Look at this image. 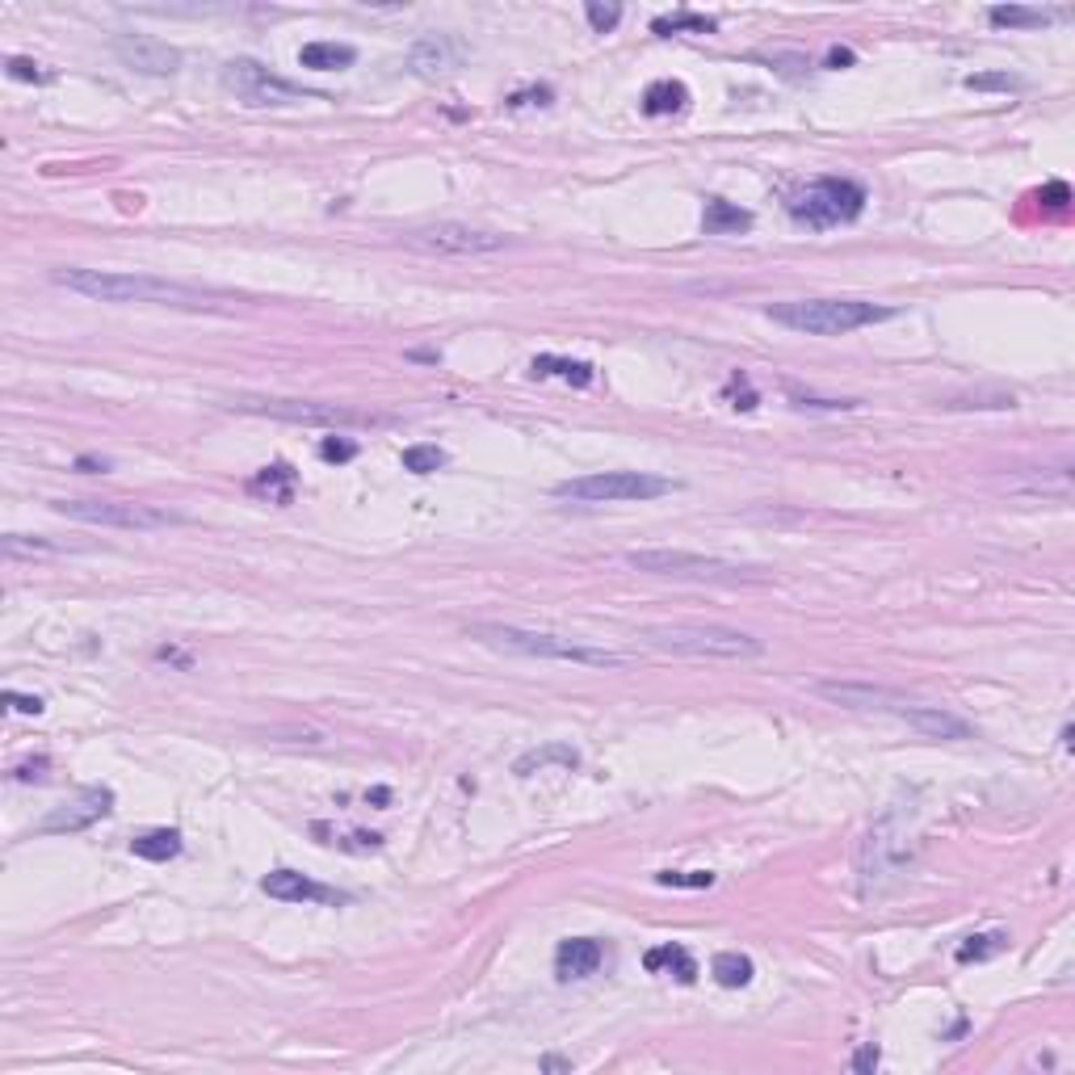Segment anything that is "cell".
Instances as JSON below:
<instances>
[{"mask_svg": "<svg viewBox=\"0 0 1075 1075\" xmlns=\"http://www.w3.org/2000/svg\"><path fill=\"white\" fill-rule=\"evenodd\" d=\"M988 22L1008 29H1038V26H1050L1054 13H1047V9H1025V4H995V9H988Z\"/></svg>", "mask_w": 1075, "mask_h": 1075, "instance_id": "obj_29", "label": "cell"}, {"mask_svg": "<svg viewBox=\"0 0 1075 1075\" xmlns=\"http://www.w3.org/2000/svg\"><path fill=\"white\" fill-rule=\"evenodd\" d=\"M584 17H589V26L596 29V34H610V29L622 22V9H618V4H601V0H589V4H584Z\"/></svg>", "mask_w": 1075, "mask_h": 1075, "instance_id": "obj_36", "label": "cell"}, {"mask_svg": "<svg viewBox=\"0 0 1075 1075\" xmlns=\"http://www.w3.org/2000/svg\"><path fill=\"white\" fill-rule=\"evenodd\" d=\"M109 466H114V462H109V458H97V454L76 458V471H88V475H93V471H109Z\"/></svg>", "mask_w": 1075, "mask_h": 1075, "instance_id": "obj_44", "label": "cell"}, {"mask_svg": "<svg viewBox=\"0 0 1075 1075\" xmlns=\"http://www.w3.org/2000/svg\"><path fill=\"white\" fill-rule=\"evenodd\" d=\"M47 769H51V760H47V756H34L29 765H17V769H13V781H43L47 778Z\"/></svg>", "mask_w": 1075, "mask_h": 1075, "instance_id": "obj_41", "label": "cell"}, {"mask_svg": "<svg viewBox=\"0 0 1075 1075\" xmlns=\"http://www.w3.org/2000/svg\"><path fill=\"white\" fill-rule=\"evenodd\" d=\"M915 858V811L903 803H890L874 828L865 832V844H861V895H878L887 890L895 878H903V870L912 865Z\"/></svg>", "mask_w": 1075, "mask_h": 1075, "instance_id": "obj_3", "label": "cell"}, {"mask_svg": "<svg viewBox=\"0 0 1075 1075\" xmlns=\"http://www.w3.org/2000/svg\"><path fill=\"white\" fill-rule=\"evenodd\" d=\"M244 487H248V496H257V500L291 505L298 492V471L295 466H286V462H273V466H261Z\"/></svg>", "mask_w": 1075, "mask_h": 1075, "instance_id": "obj_20", "label": "cell"}, {"mask_svg": "<svg viewBox=\"0 0 1075 1075\" xmlns=\"http://www.w3.org/2000/svg\"><path fill=\"white\" fill-rule=\"evenodd\" d=\"M551 102H555V93H551V88H525V93H512V97H509L512 109H521V106H551Z\"/></svg>", "mask_w": 1075, "mask_h": 1075, "instance_id": "obj_40", "label": "cell"}, {"mask_svg": "<svg viewBox=\"0 0 1075 1075\" xmlns=\"http://www.w3.org/2000/svg\"><path fill=\"white\" fill-rule=\"evenodd\" d=\"M643 967L651 974H672L676 983H694L698 979V962H694V954L685 949V945H655V949H647L643 954Z\"/></svg>", "mask_w": 1075, "mask_h": 1075, "instance_id": "obj_21", "label": "cell"}, {"mask_svg": "<svg viewBox=\"0 0 1075 1075\" xmlns=\"http://www.w3.org/2000/svg\"><path fill=\"white\" fill-rule=\"evenodd\" d=\"M357 51H353L350 43H303V51H298V63L303 68H311V72H341V68H350Z\"/></svg>", "mask_w": 1075, "mask_h": 1075, "instance_id": "obj_25", "label": "cell"}, {"mask_svg": "<svg viewBox=\"0 0 1075 1075\" xmlns=\"http://www.w3.org/2000/svg\"><path fill=\"white\" fill-rule=\"evenodd\" d=\"M710 974H714V983H719V988H748V983H753V974H756V967H753V958H748V954L726 949V954H719V958L710 962Z\"/></svg>", "mask_w": 1075, "mask_h": 1075, "instance_id": "obj_28", "label": "cell"}, {"mask_svg": "<svg viewBox=\"0 0 1075 1075\" xmlns=\"http://www.w3.org/2000/svg\"><path fill=\"white\" fill-rule=\"evenodd\" d=\"M232 412L248 416H269V421H291V425H320V429H378L395 425L387 412H362L350 403H323V400H282V395H236L227 400Z\"/></svg>", "mask_w": 1075, "mask_h": 1075, "instance_id": "obj_6", "label": "cell"}, {"mask_svg": "<svg viewBox=\"0 0 1075 1075\" xmlns=\"http://www.w3.org/2000/svg\"><path fill=\"white\" fill-rule=\"evenodd\" d=\"M878 1063H883V1054H878V1047H874V1042H865V1047L853 1054V1072H858V1075H874V1072H878Z\"/></svg>", "mask_w": 1075, "mask_h": 1075, "instance_id": "obj_39", "label": "cell"}, {"mask_svg": "<svg viewBox=\"0 0 1075 1075\" xmlns=\"http://www.w3.org/2000/svg\"><path fill=\"white\" fill-rule=\"evenodd\" d=\"M269 899H282V903H350V895L345 890H332L316 883V878H307V874H298V870H273L265 874V883H261Z\"/></svg>", "mask_w": 1075, "mask_h": 1075, "instance_id": "obj_16", "label": "cell"}, {"mask_svg": "<svg viewBox=\"0 0 1075 1075\" xmlns=\"http://www.w3.org/2000/svg\"><path fill=\"white\" fill-rule=\"evenodd\" d=\"M626 564L647 576H672V580H698V584H765L769 571L748 564H731L719 555H698V551H669V546H651V551H626Z\"/></svg>", "mask_w": 1075, "mask_h": 1075, "instance_id": "obj_7", "label": "cell"}, {"mask_svg": "<svg viewBox=\"0 0 1075 1075\" xmlns=\"http://www.w3.org/2000/svg\"><path fill=\"white\" fill-rule=\"evenodd\" d=\"M403 244L407 248H421V252H441V257H480V252H500L512 240L500 236V232L466 227V223H433V227L407 232Z\"/></svg>", "mask_w": 1075, "mask_h": 1075, "instance_id": "obj_12", "label": "cell"}, {"mask_svg": "<svg viewBox=\"0 0 1075 1075\" xmlns=\"http://www.w3.org/2000/svg\"><path fill=\"white\" fill-rule=\"evenodd\" d=\"M655 883H660V887H681V890H706V887H714V874H710V870H660Z\"/></svg>", "mask_w": 1075, "mask_h": 1075, "instance_id": "obj_33", "label": "cell"}, {"mask_svg": "<svg viewBox=\"0 0 1075 1075\" xmlns=\"http://www.w3.org/2000/svg\"><path fill=\"white\" fill-rule=\"evenodd\" d=\"M639 639L655 651L694 655V660H760L765 655V643L756 635L719 626V622H655L639 630Z\"/></svg>", "mask_w": 1075, "mask_h": 1075, "instance_id": "obj_4", "label": "cell"}, {"mask_svg": "<svg viewBox=\"0 0 1075 1075\" xmlns=\"http://www.w3.org/2000/svg\"><path fill=\"white\" fill-rule=\"evenodd\" d=\"M551 765H559V769H576L580 765V753L571 748V744H542V748H530V753H521L512 760V773L517 778H534L538 769H551Z\"/></svg>", "mask_w": 1075, "mask_h": 1075, "instance_id": "obj_23", "label": "cell"}, {"mask_svg": "<svg viewBox=\"0 0 1075 1075\" xmlns=\"http://www.w3.org/2000/svg\"><path fill=\"white\" fill-rule=\"evenodd\" d=\"M109 811H114V790H109V785H88V790H81L72 803L55 806L51 815L38 824V832H47V836L84 832V828H93L97 819H106Z\"/></svg>", "mask_w": 1075, "mask_h": 1075, "instance_id": "obj_14", "label": "cell"}, {"mask_svg": "<svg viewBox=\"0 0 1075 1075\" xmlns=\"http://www.w3.org/2000/svg\"><path fill=\"white\" fill-rule=\"evenodd\" d=\"M55 282L97 303H147L173 311H223V298L156 273H114V269H55Z\"/></svg>", "mask_w": 1075, "mask_h": 1075, "instance_id": "obj_1", "label": "cell"}, {"mask_svg": "<svg viewBox=\"0 0 1075 1075\" xmlns=\"http://www.w3.org/2000/svg\"><path fill=\"white\" fill-rule=\"evenodd\" d=\"M651 29L655 34H714L719 22L714 17H701V13H672V17H655Z\"/></svg>", "mask_w": 1075, "mask_h": 1075, "instance_id": "obj_32", "label": "cell"}, {"mask_svg": "<svg viewBox=\"0 0 1075 1075\" xmlns=\"http://www.w3.org/2000/svg\"><path fill=\"white\" fill-rule=\"evenodd\" d=\"M689 106V88L681 81H655L647 84L643 93V114L647 118H669V114H681Z\"/></svg>", "mask_w": 1075, "mask_h": 1075, "instance_id": "obj_26", "label": "cell"}, {"mask_svg": "<svg viewBox=\"0 0 1075 1075\" xmlns=\"http://www.w3.org/2000/svg\"><path fill=\"white\" fill-rule=\"evenodd\" d=\"M59 517L88 521V525H109V530H164L181 525V512L156 509V505H127V500H55Z\"/></svg>", "mask_w": 1075, "mask_h": 1075, "instance_id": "obj_10", "label": "cell"}, {"mask_svg": "<svg viewBox=\"0 0 1075 1075\" xmlns=\"http://www.w3.org/2000/svg\"><path fill=\"white\" fill-rule=\"evenodd\" d=\"M853 59H858V55L849 51V47H832V51H828V59H824V63H828V68H849V63H853Z\"/></svg>", "mask_w": 1075, "mask_h": 1075, "instance_id": "obj_45", "label": "cell"}, {"mask_svg": "<svg viewBox=\"0 0 1075 1075\" xmlns=\"http://www.w3.org/2000/svg\"><path fill=\"white\" fill-rule=\"evenodd\" d=\"M4 72L13 76V81H26V84H47L51 81V72H43V63H34L26 55H9L4 59Z\"/></svg>", "mask_w": 1075, "mask_h": 1075, "instance_id": "obj_35", "label": "cell"}, {"mask_svg": "<svg viewBox=\"0 0 1075 1075\" xmlns=\"http://www.w3.org/2000/svg\"><path fill=\"white\" fill-rule=\"evenodd\" d=\"M466 639L492 647V651H509V655H530V660H564V664H584V669H626L630 655L610 651V647H592L580 639H564L551 630H530V626H509V622H471Z\"/></svg>", "mask_w": 1075, "mask_h": 1075, "instance_id": "obj_2", "label": "cell"}, {"mask_svg": "<svg viewBox=\"0 0 1075 1075\" xmlns=\"http://www.w3.org/2000/svg\"><path fill=\"white\" fill-rule=\"evenodd\" d=\"M437 466H446V454L437 446H407L403 450V471H412V475H433Z\"/></svg>", "mask_w": 1075, "mask_h": 1075, "instance_id": "obj_34", "label": "cell"}, {"mask_svg": "<svg viewBox=\"0 0 1075 1075\" xmlns=\"http://www.w3.org/2000/svg\"><path fill=\"white\" fill-rule=\"evenodd\" d=\"M131 853L143 861H173L181 853V832L177 828H152V832L134 836Z\"/></svg>", "mask_w": 1075, "mask_h": 1075, "instance_id": "obj_27", "label": "cell"}, {"mask_svg": "<svg viewBox=\"0 0 1075 1075\" xmlns=\"http://www.w3.org/2000/svg\"><path fill=\"white\" fill-rule=\"evenodd\" d=\"M765 316L806 336H844L870 323L895 320V307H878L865 298H790V303H773Z\"/></svg>", "mask_w": 1075, "mask_h": 1075, "instance_id": "obj_5", "label": "cell"}, {"mask_svg": "<svg viewBox=\"0 0 1075 1075\" xmlns=\"http://www.w3.org/2000/svg\"><path fill=\"white\" fill-rule=\"evenodd\" d=\"M811 694L844 710H874V714H895L903 719L920 701L890 689V685H870V681H811Z\"/></svg>", "mask_w": 1075, "mask_h": 1075, "instance_id": "obj_13", "label": "cell"}, {"mask_svg": "<svg viewBox=\"0 0 1075 1075\" xmlns=\"http://www.w3.org/2000/svg\"><path fill=\"white\" fill-rule=\"evenodd\" d=\"M753 227V211L735 206V202H723V198H710L706 211H701V232L706 236H740Z\"/></svg>", "mask_w": 1075, "mask_h": 1075, "instance_id": "obj_22", "label": "cell"}, {"mask_svg": "<svg viewBox=\"0 0 1075 1075\" xmlns=\"http://www.w3.org/2000/svg\"><path fill=\"white\" fill-rule=\"evenodd\" d=\"M790 218H799L815 232H828L840 223H853L865 211V186L849 181V177H819L806 189H799L790 202H785Z\"/></svg>", "mask_w": 1075, "mask_h": 1075, "instance_id": "obj_9", "label": "cell"}, {"mask_svg": "<svg viewBox=\"0 0 1075 1075\" xmlns=\"http://www.w3.org/2000/svg\"><path fill=\"white\" fill-rule=\"evenodd\" d=\"M1042 202H1047V206H1067V202H1072V189L1063 186V181H1050L1047 193H1042Z\"/></svg>", "mask_w": 1075, "mask_h": 1075, "instance_id": "obj_43", "label": "cell"}, {"mask_svg": "<svg viewBox=\"0 0 1075 1075\" xmlns=\"http://www.w3.org/2000/svg\"><path fill=\"white\" fill-rule=\"evenodd\" d=\"M114 55L131 72H143V76H173L181 68V51L161 43V38H152V34H118L114 38Z\"/></svg>", "mask_w": 1075, "mask_h": 1075, "instance_id": "obj_15", "label": "cell"}, {"mask_svg": "<svg viewBox=\"0 0 1075 1075\" xmlns=\"http://www.w3.org/2000/svg\"><path fill=\"white\" fill-rule=\"evenodd\" d=\"M530 375L534 378H564L571 387H589L596 370H592L589 362H571V357H555V353H538L534 362H530Z\"/></svg>", "mask_w": 1075, "mask_h": 1075, "instance_id": "obj_24", "label": "cell"}, {"mask_svg": "<svg viewBox=\"0 0 1075 1075\" xmlns=\"http://www.w3.org/2000/svg\"><path fill=\"white\" fill-rule=\"evenodd\" d=\"M1004 949H1008V933L992 929V933H974V937L962 941L954 958H958V962H988V958L1004 954Z\"/></svg>", "mask_w": 1075, "mask_h": 1075, "instance_id": "obj_31", "label": "cell"}, {"mask_svg": "<svg viewBox=\"0 0 1075 1075\" xmlns=\"http://www.w3.org/2000/svg\"><path fill=\"white\" fill-rule=\"evenodd\" d=\"M4 701H9L17 714H43V698H29V694H13V689H9Z\"/></svg>", "mask_w": 1075, "mask_h": 1075, "instance_id": "obj_42", "label": "cell"}, {"mask_svg": "<svg viewBox=\"0 0 1075 1075\" xmlns=\"http://www.w3.org/2000/svg\"><path fill=\"white\" fill-rule=\"evenodd\" d=\"M676 487H681L676 480L647 475V471H596V475L555 484V496L571 505H626V500H660Z\"/></svg>", "mask_w": 1075, "mask_h": 1075, "instance_id": "obj_8", "label": "cell"}, {"mask_svg": "<svg viewBox=\"0 0 1075 1075\" xmlns=\"http://www.w3.org/2000/svg\"><path fill=\"white\" fill-rule=\"evenodd\" d=\"M223 84L240 97L244 106H295V102L311 97L303 84L269 72L265 63H257V59H232V63H223Z\"/></svg>", "mask_w": 1075, "mask_h": 1075, "instance_id": "obj_11", "label": "cell"}, {"mask_svg": "<svg viewBox=\"0 0 1075 1075\" xmlns=\"http://www.w3.org/2000/svg\"><path fill=\"white\" fill-rule=\"evenodd\" d=\"M311 832L320 836L323 844L341 849V853H378L382 849V836L378 832H336L332 824H311Z\"/></svg>", "mask_w": 1075, "mask_h": 1075, "instance_id": "obj_30", "label": "cell"}, {"mask_svg": "<svg viewBox=\"0 0 1075 1075\" xmlns=\"http://www.w3.org/2000/svg\"><path fill=\"white\" fill-rule=\"evenodd\" d=\"M1017 76H1008V72H979V76H967V88H1017Z\"/></svg>", "mask_w": 1075, "mask_h": 1075, "instance_id": "obj_38", "label": "cell"}, {"mask_svg": "<svg viewBox=\"0 0 1075 1075\" xmlns=\"http://www.w3.org/2000/svg\"><path fill=\"white\" fill-rule=\"evenodd\" d=\"M903 723H912L915 731L929 735V740H970V735H974L967 719H958V714H949V710H941V706H929V701H920L915 710H908Z\"/></svg>", "mask_w": 1075, "mask_h": 1075, "instance_id": "obj_19", "label": "cell"}, {"mask_svg": "<svg viewBox=\"0 0 1075 1075\" xmlns=\"http://www.w3.org/2000/svg\"><path fill=\"white\" fill-rule=\"evenodd\" d=\"M462 55H466V47L458 43L454 34H425V38L412 43L407 68L416 76H446V72H454L458 63H462Z\"/></svg>", "mask_w": 1075, "mask_h": 1075, "instance_id": "obj_17", "label": "cell"}, {"mask_svg": "<svg viewBox=\"0 0 1075 1075\" xmlns=\"http://www.w3.org/2000/svg\"><path fill=\"white\" fill-rule=\"evenodd\" d=\"M320 458L323 462H350V458H357V441H350V437H323Z\"/></svg>", "mask_w": 1075, "mask_h": 1075, "instance_id": "obj_37", "label": "cell"}, {"mask_svg": "<svg viewBox=\"0 0 1075 1075\" xmlns=\"http://www.w3.org/2000/svg\"><path fill=\"white\" fill-rule=\"evenodd\" d=\"M542 1067H546V1072H567L571 1063H567V1059H555V1054H546V1059H542Z\"/></svg>", "mask_w": 1075, "mask_h": 1075, "instance_id": "obj_46", "label": "cell"}, {"mask_svg": "<svg viewBox=\"0 0 1075 1075\" xmlns=\"http://www.w3.org/2000/svg\"><path fill=\"white\" fill-rule=\"evenodd\" d=\"M605 962V945L596 937H567L559 941V949H555V974L571 983V979H589L596 974Z\"/></svg>", "mask_w": 1075, "mask_h": 1075, "instance_id": "obj_18", "label": "cell"}]
</instances>
